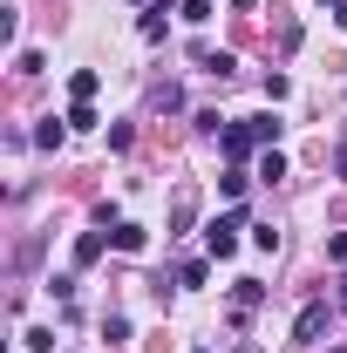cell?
Listing matches in <instances>:
<instances>
[{"instance_id": "e0dca14e", "label": "cell", "mask_w": 347, "mask_h": 353, "mask_svg": "<svg viewBox=\"0 0 347 353\" xmlns=\"http://www.w3.org/2000/svg\"><path fill=\"white\" fill-rule=\"evenodd\" d=\"M334 170H341V176H347V143H341V157H334Z\"/></svg>"}, {"instance_id": "ba28073f", "label": "cell", "mask_w": 347, "mask_h": 353, "mask_svg": "<svg viewBox=\"0 0 347 353\" xmlns=\"http://www.w3.org/2000/svg\"><path fill=\"white\" fill-rule=\"evenodd\" d=\"M62 136H68V116H62V123H55V116H41V130H35V143H41V150H62Z\"/></svg>"}, {"instance_id": "30bf717a", "label": "cell", "mask_w": 347, "mask_h": 353, "mask_svg": "<svg viewBox=\"0 0 347 353\" xmlns=\"http://www.w3.org/2000/svg\"><path fill=\"white\" fill-rule=\"evenodd\" d=\"M232 299H238V312H252V306L265 299V285H259V279H238V292H232Z\"/></svg>"}, {"instance_id": "7c38bea8", "label": "cell", "mask_w": 347, "mask_h": 353, "mask_svg": "<svg viewBox=\"0 0 347 353\" xmlns=\"http://www.w3.org/2000/svg\"><path fill=\"white\" fill-rule=\"evenodd\" d=\"M48 61H41V48H21V54H14V75H41Z\"/></svg>"}, {"instance_id": "277c9868", "label": "cell", "mask_w": 347, "mask_h": 353, "mask_svg": "<svg viewBox=\"0 0 347 353\" xmlns=\"http://www.w3.org/2000/svg\"><path fill=\"white\" fill-rule=\"evenodd\" d=\"M171 14H177V0H150V14L136 21V34H143V41H164V21H171Z\"/></svg>"}, {"instance_id": "ffe728a7", "label": "cell", "mask_w": 347, "mask_h": 353, "mask_svg": "<svg viewBox=\"0 0 347 353\" xmlns=\"http://www.w3.org/2000/svg\"><path fill=\"white\" fill-rule=\"evenodd\" d=\"M198 353H212V347H198Z\"/></svg>"}, {"instance_id": "3957f363", "label": "cell", "mask_w": 347, "mask_h": 353, "mask_svg": "<svg viewBox=\"0 0 347 353\" xmlns=\"http://www.w3.org/2000/svg\"><path fill=\"white\" fill-rule=\"evenodd\" d=\"M320 333H327V299L300 306V319H293V340H300V347H320Z\"/></svg>"}, {"instance_id": "2e32d148", "label": "cell", "mask_w": 347, "mask_h": 353, "mask_svg": "<svg viewBox=\"0 0 347 353\" xmlns=\"http://www.w3.org/2000/svg\"><path fill=\"white\" fill-rule=\"evenodd\" d=\"M334 21H341V28H347V0H334Z\"/></svg>"}, {"instance_id": "8fae6325", "label": "cell", "mask_w": 347, "mask_h": 353, "mask_svg": "<svg viewBox=\"0 0 347 353\" xmlns=\"http://www.w3.org/2000/svg\"><path fill=\"white\" fill-rule=\"evenodd\" d=\"M252 176H265V183H279V176H286V157H279V150H265V157H259V170H252Z\"/></svg>"}, {"instance_id": "ac0fdd59", "label": "cell", "mask_w": 347, "mask_h": 353, "mask_svg": "<svg viewBox=\"0 0 347 353\" xmlns=\"http://www.w3.org/2000/svg\"><path fill=\"white\" fill-rule=\"evenodd\" d=\"M238 353H259V347H238Z\"/></svg>"}, {"instance_id": "6da1fadb", "label": "cell", "mask_w": 347, "mask_h": 353, "mask_svg": "<svg viewBox=\"0 0 347 353\" xmlns=\"http://www.w3.org/2000/svg\"><path fill=\"white\" fill-rule=\"evenodd\" d=\"M259 143H279V116H272V109H265V116H238V123H225V130H218V150H225V163H232V170H238Z\"/></svg>"}, {"instance_id": "52a82bcc", "label": "cell", "mask_w": 347, "mask_h": 353, "mask_svg": "<svg viewBox=\"0 0 347 353\" xmlns=\"http://www.w3.org/2000/svg\"><path fill=\"white\" fill-rule=\"evenodd\" d=\"M109 245H116V252H143V224H116V231H109Z\"/></svg>"}, {"instance_id": "7a4b0ae2", "label": "cell", "mask_w": 347, "mask_h": 353, "mask_svg": "<svg viewBox=\"0 0 347 353\" xmlns=\"http://www.w3.org/2000/svg\"><path fill=\"white\" fill-rule=\"evenodd\" d=\"M238 231H245V211H225V218H212V231H205V252H212V259H232V252H238Z\"/></svg>"}, {"instance_id": "9c48e42d", "label": "cell", "mask_w": 347, "mask_h": 353, "mask_svg": "<svg viewBox=\"0 0 347 353\" xmlns=\"http://www.w3.org/2000/svg\"><path fill=\"white\" fill-rule=\"evenodd\" d=\"M102 259V231H82V238H75V265H95Z\"/></svg>"}, {"instance_id": "d6986e66", "label": "cell", "mask_w": 347, "mask_h": 353, "mask_svg": "<svg viewBox=\"0 0 347 353\" xmlns=\"http://www.w3.org/2000/svg\"><path fill=\"white\" fill-rule=\"evenodd\" d=\"M341 306H347V285H341Z\"/></svg>"}, {"instance_id": "9a60e30c", "label": "cell", "mask_w": 347, "mask_h": 353, "mask_svg": "<svg viewBox=\"0 0 347 353\" xmlns=\"http://www.w3.org/2000/svg\"><path fill=\"white\" fill-rule=\"evenodd\" d=\"M327 259H334V265H347V231H334V238H327Z\"/></svg>"}, {"instance_id": "8992f818", "label": "cell", "mask_w": 347, "mask_h": 353, "mask_svg": "<svg viewBox=\"0 0 347 353\" xmlns=\"http://www.w3.org/2000/svg\"><path fill=\"white\" fill-rule=\"evenodd\" d=\"M95 88H102L95 68H75V75H68V95H75V102H95Z\"/></svg>"}, {"instance_id": "4fadbf2b", "label": "cell", "mask_w": 347, "mask_h": 353, "mask_svg": "<svg viewBox=\"0 0 347 353\" xmlns=\"http://www.w3.org/2000/svg\"><path fill=\"white\" fill-rule=\"evenodd\" d=\"M191 218H198V197L184 190V197H177V211H171V224H177V231H191Z\"/></svg>"}, {"instance_id": "5bb4252c", "label": "cell", "mask_w": 347, "mask_h": 353, "mask_svg": "<svg viewBox=\"0 0 347 353\" xmlns=\"http://www.w3.org/2000/svg\"><path fill=\"white\" fill-rule=\"evenodd\" d=\"M177 14H184V21H212V0H184Z\"/></svg>"}, {"instance_id": "5b68a950", "label": "cell", "mask_w": 347, "mask_h": 353, "mask_svg": "<svg viewBox=\"0 0 347 353\" xmlns=\"http://www.w3.org/2000/svg\"><path fill=\"white\" fill-rule=\"evenodd\" d=\"M191 61H198V68H205V75H218V82H232V75H238V61H232V54H225V48H191Z\"/></svg>"}]
</instances>
